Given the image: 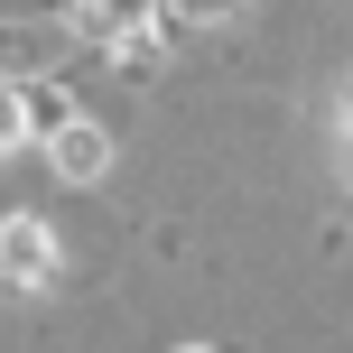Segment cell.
I'll return each instance as SVG.
<instances>
[{"mask_svg":"<svg viewBox=\"0 0 353 353\" xmlns=\"http://www.w3.org/2000/svg\"><path fill=\"white\" fill-rule=\"evenodd\" d=\"M0 270H10V279H37V270H47V232H37V223H19L10 242H0Z\"/></svg>","mask_w":353,"mask_h":353,"instance_id":"cell-1","label":"cell"}]
</instances>
